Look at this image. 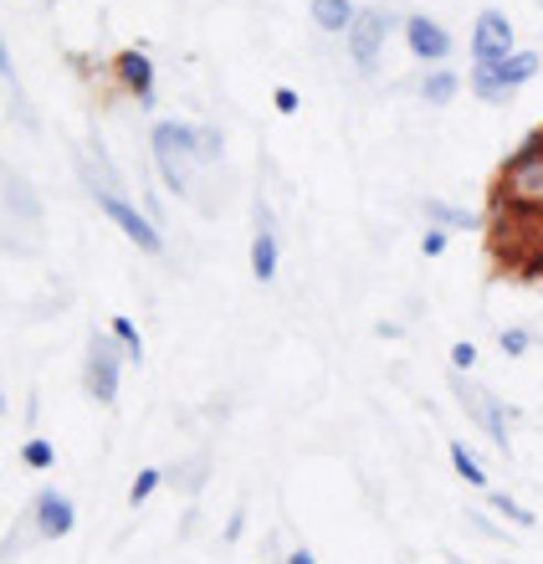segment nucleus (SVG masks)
<instances>
[{
    "mask_svg": "<svg viewBox=\"0 0 543 564\" xmlns=\"http://www.w3.org/2000/svg\"><path fill=\"white\" fill-rule=\"evenodd\" d=\"M446 241H452V231H446V226H431L426 237H421V252H426V257H441V252H446Z\"/></svg>",
    "mask_w": 543,
    "mask_h": 564,
    "instance_id": "nucleus-24",
    "label": "nucleus"
},
{
    "mask_svg": "<svg viewBox=\"0 0 543 564\" xmlns=\"http://www.w3.org/2000/svg\"><path fill=\"white\" fill-rule=\"evenodd\" d=\"M452 395L461 401V411H467V416L487 431V442L498 446V452H508V405H502L492 390L461 380V375H452Z\"/></svg>",
    "mask_w": 543,
    "mask_h": 564,
    "instance_id": "nucleus-6",
    "label": "nucleus"
},
{
    "mask_svg": "<svg viewBox=\"0 0 543 564\" xmlns=\"http://www.w3.org/2000/svg\"><path fill=\"white\" fill-rule=\"evenodd\" d=\"M498 200L502 206H523V210H543V129L518 149L513 160L502 164L498 180Z\"/></svg>",
    "mask_w": 543,
    "mask_h": 564,
    "instance_id": "nucleus-3",
    "label": "nucleus"
},
{
    "mask_svg": "<svg viewBox=\"0 0 543 564\" xmlns=\"http://www.w3.org/2000/svg\"><path fill=\"white\" fill-rule=\"evenodd\" d=\"M118 380H123V349H118L113 334H93L88 359H83V390H88L98 405H113Z\"/></svg>",
    "mask_w": 543,
    "mask_h": 564,
    "instance_id": "nucleus-4",
    "label": "nucleus"
},
{
    "mask_svg": "<svg viewBox=\"0 0 543 564\" xmlns=\"http://www.w3.org/2000/svg\"><path fill=\"white\" fill-rule=\"evenodd\" d=\"M508 57H513V21L502 11H482L477 26H471V62L477 67H498Z\"/></svg>",
    "mask_w": 543,
    "mask_h": 564,
    "instance_id": "nucleus-8",
    "label": "nucleus"
},
{
    "mask_svg": "<svg viewBox=\"0 0 543 564\" xmlns=\"http://www.w3.org/2000/svg\"><path fill=\"white\" fill-rule=\"evenodd\" d=\"M113 73H118V83L139 98V104H154V62L139 52V46H129V52H118L113 57Z\"/></svg>",
    "mask_w": 543,
    "mask_h": 564,
    "instance_id": "nucleus-12",
    "label": "nucleus"
},
{
    "mask_svg": "<svg viewBox=\"0 0 543 564\" xmlns=\"http://www.w3.org/2000/svg\"><path fill=\"white\" fill-rule=\"evenodd\" d=\"M452 564H461V560H452Z\"/></svg>",
    "mask_w": 543,
    "mask_h": 564,
    "instance_id": "nucleus-31",
    "label": "nucleus"
},
{
    "mask_svg": "<svg viewBox=\"0 0 543 564\" xmlns=\"http://www.w3.org/2000/svg\"><path fill=\"white\" fill-rule=\"evenodd\" d=\"M492 513H502V519H513V523H523V529H529L533 523V513L523 503H518L513 492H492Z\"/></svg>",
    "mask_w": 543,
    "mask_h": 564,
    "instance_id": "nucleus-21",
    "label": "nucleus"
},
{
    "mask_svg": "<svg viewBox=\"0 0 543 564\" xmlns=\"http://www.w3.org/2000/svg\"><path fill=\"white\" fill-rule=\"evenodd\" d=\"M0 416H6V395H0Z\"/></svg>",
    "mask_w": 543,
    "mask_h": 564,
    "instance_id": "nucleus-30",
    "label": "nucleus"
},
{
    "mask_svg": "<svg viewBox=\"0 0 543 564\" xmlns=\"http://www.w3.org/2000/svg\"><path fill=\"white\" fill-rule=\"evenodd\" d=\"M498 344H502V355H529V349H533V334H529V328H502V334H498Z\"/></svg>",
    "mask_w": 543,
    "mask_h": 564,
    "instance_id": "nucleus-23",
    "label": "nucleus"
},
{
    "mask_svg": "<svg viewBox=\"0 0 543 564\" xmlns=\"http://www.w3.org/2000/svg\"><path fill=\"white\" fill-rule=\"evenodd\" d=\"M523 278H539V282H543V257H533L529 268H523Z\"/></svg>",
    "mask_w": 543,
    "mask_h": 564,
    "instance_id": "nucleus-27",
    "label": "nucleus"
},
{
    "mask_svg": "<svg viewBox=\"0 0 543 564\" xmlns=\"http://www.w3.org/2000/svg\"><path fill=\"white\" fill-rule=\"evenodd\" d=\"M206 473H210V457H206V452H195L191 462H180V467H170L164 477H170V482H175L180 492H195L200 482H206Z\"/></svg>",
    "mask_w": 543,
    "mask_h": 564,
    "instance_id": "nucleus-16",
    "label": "nucleus"
},
{
    "mask_svg": "<svg viewBox=\"0 0 543 564\" xmlns=\"http://www.w3.org/2000/svg\"><path fill=\"white\" fill-rule=\"evenodd\" d=\"M426 216L436 226H446V231H477V226H482V216H477V210H461V206H446V200H426Z\"/></svg>",
    "mask_w": 543,
    "mask_h": 564,
    "instance_id": "nucleus-15",
    "label": "nucleus"
},
{
    "mask_svg": "<svg viewBox=\"0 0 543 564\" xmlns=\"http://www.w3.org/2000/svg\"><path fill=\"white\" fill-rule=\"evenodd\" d=\"M21 462H26V467H36V473H46V467L57 462V446L42 442V436H31V442L21 446Z\"/></svg>",
    "mask_w": 543,
    "mask_h": 564,
    "instance_id": "nucleus-20",
    "label": "nucleus"
},
{
    "mask_svg": "<svg viewBox=\"0 0 543 564\" xmlns=\"http://www.w3.org/2000/svg\"><path fill=\"white\" fill-rule=\"evenodd\" d=\"M384 36H390V11H380V6H365V11L354 15V26H349V57H354V67H359L365 77L380 73Z\"/></svg>",
    "mask_w": 543,
    "mask_h": 564,
    "instance_id": "nucleus-7",
    "label": "nucleus"
},
{
    "mask_svg": "<svg viewBox=\"0 0 543 564\" xmlns=\"http://www.w3.org/2000/svg\"><path fill=\"white\" fill-rule=\"evenodd\" d=\"M118 339V349H123V359L129 365H144V339H139V328H133V318H113V328H108Z\"/></svg>",
    "mask_w": 543,
    "mask_h": 564,
    "instance_id": "nucleus-18",
    "label": "nucleus"
},
{
    "mask_svg": "<svg viewBox=\"0 0 543 564\" xmlns=\"http://www.w3.org/2000/svg\"><path fill=\"white\" fill-rule=\"evenodd\" d=\"M149 144H154V164H160L164 185L175 195H185V200H195L200 206V144H195V123H180V119H160L154 123V134H149Z\"/></svg>",
    "mask_w": 543,
    "mask_h": 564,
    "instance_id": "nucleus-2",
    "label": "nucleus"
},
{
    "mask_svg": "<svg viewBox=\"0 0 543 564\" xmlns=\"http://www.w3.org/2000/svg\"><path fill=\"white\" fill-rule=\"evenodd\" d=\"M354 6L349 0H313V26L318 31H344L349 36V26H354Z\"/></svg>",
    "mask_w": 543,
    "mask_h": 564,
    "instance_id": "nucleus-13",
    "label": "nucleus"
},
{
    "mask_svg": "<svg viewBox=\"0 0 543 564\" xmlns=\"http://www.w3.org/2000/svg\"><path fill=\"white\" fill-rule=\"evenodd\" d=\"M164 482H170V477H164L160 467H144V473L133 477V488H129V503H133V508H139V503H149V498H154V492H160Z\"/></svg>",
    "mask_w": 543,
    "mask_h": 564,
    "instance_id": "nucleus-19",
    "label": "nucleus"
},
{
    "mask_svg": "<svg viewBox=\"0 0 543 564\" xmlns=\"http://www.w3.org/2000/svg\"><path fill=\"white\" fill-rule=\"evenodd\" d=\"M272 104H278V113H297V93L293 88H278V93H272Z\"/></svg>",
    "mask_w": 543,
    "mask_h": 564,
    "instance_id": "nucleus-26",
    "label": "nucleus"
},
{
    "mask_svg": "<svg viewBox=\"0 0 543 564\" xmlns=\"http://www.w3.org/2000/svg\"><path fill=\"white\" fill-rule=\"evenodd\" d=\"M456 88H461V77H456L452 67H436V73L421 77V98H426L431 108H446L456 98Z\"/></svg>",
    "mask_w": 543,
    "mask_h": 564,
    "instance_id": "nucleus-14",
    "label": "nucleus"
},
{
    "mask_svg": "<svg viewBox=\"0 0 543 564\" xmlns=\"http://www.w3.org/2000/svg\"><path fill=\"white\" fill-rule=\"evenodd\" d=\"M405 42H411V52L421 62L452 57V31L441 26V21H431V15H411V21H405Z\"/></svg>",
    "mask_w": 543,
    "mask_h": 564,
    "instance_id": "nucleus-11",
    "label": "nucleus"
},
{
    "mask_svg": "<svg viewBox=\"0 0 543 564\" xmlns=\"http://www.w3.org/2000/svg\"><path fill=\"white\" fill-rule=\"evenodd\" d=\"M73 523H77V508L67 492H57V488L36 492V503H31V529H36V539H67Z\"/></svg>",
    "mask_w": 543,
    "mask_h": 564,
    "instance_id": "nucleus-9",
    "label": "nucleus"
},
{
    "mask_svg": "<svg viewBox=\"0 0 543 564\" xmlns=\"http://www.w3.org/2000/svg\"><path fill=\"white\" fill-rule=\"evenodd\" d=\"M452 467H456V477L467 482V488H487V473H482V462L467 452V442H452Z\"/></svg>",
    "mask_w": 543,
    "mask_h": 564,
    "instance_id": "nucleus-17",
    "label": "nucleus"
},
{
    "mask_svg": "<svg viewBox=\"0 0 543 564\" xmlns=\"http://www.w3.org/2000/svg\"><path fill=\"white\" fill-rule=\"evenodd\" d=\"M287 564H318V560H313L308 550H293V554H287Z\"/></svg>",
    "mask_w": 543,
    "mask_h": 564,
    "instance_id": "nucleus-28",
    "label": "nucleus"
},
{
    "mask_svg": "<svg viewBox=\"0 0 543 564\" xmlns=\"http://www.w3.org/2000/svg\"><path fill=\"white\" fill-rule=\"evenodd\" d=\"M539 67H543L539 52H513V57L498 62V67H471V93H477L482 104H508Z\"/></svg>",
    "mask_w": 543,
    "mask_h": 564,
    "instance_id": "nucleus-5",
    "label": "nucleus"
},
{
    "mask_svg": "<svg viewBox=\"0 0 543 564\" xmlns=\"http://www.w3.org/2000/svg\"><path fill=\"white\" fill-rule=\"evenodd\" d=\"M195 144H200V160H206V164H220V149H226V144H220L216 123H200V129H195Z\"/></svg>",
    "mask_w": 543,
    "mask_h": 564,
    "instance_id": "nucleus-22",
    "label": "nucleus"
},
{
    "mask_svg": "<svg viewBox=\"0 0 543 564\" xmlns=\"http://www.w3.org/2000/svg\"><path fill=\"white\" fill-rule=\"evenodd\" d=\"M251 216H257V237H251V278H257V282H272V278H278V262H282L278 221H272L267 200H257V206H251Z\"/></svg>",
    "mask_w": 543,
    "mask_h": 564,
    "instance_id": "nucleus-10",
    "label": "nucleus"
},
{
    "mask_svg": "<svg viewBox=\"0 0 543 564\" xmlns=\"http://www.w3.org/2000/svg\"><path fill=\"white\" fill-rule=\"evenodd\" d=\"M471 365H477V349H471L467 339H461V344H452V370L461 375V370H471Z\"/></svg>",
    "mask_w": 543,
    "mask_h": 564,
    "instance_id": "nucleus-25",
    "label": "nucleus"
},
{
    "mask_svg": "<svg viewBox=\"0 0 543 564\" xmlns=\"http://www.w3.org/2000/svg\"><path fill=\"white\" fill-rule=\"evenodd\" d=\"M0 77H11V52H6V42H0Z\"/></svg>",
    "mask_w": 543,
    "mask_h": 564,
    "instance_id": "nucleus-29",
    "label": "nucleus"
},
{
    "mask_svg": "<svg viewBox=\"0 0 543 564\" xmlns=\"http://www.w3.org/2000/svg\"><path fill=\"white\" fill-rule=\"evenodd\" d=\"M77 175H83V185L93 191L98 210H104L108 221H113L118 231L139 247V252H164V241H160V231H154V221H149L144 210L123 195V185H118V175H113V164L104 160V149L93 144V154H83V149H77Z\"/></svg>",
    "mask_w": 543,
    "mask_h": 564,
    "instance_id": "nucleus-1",
    "label": "nucleus"
}]
</instances>
